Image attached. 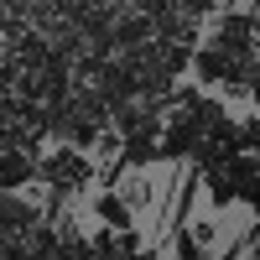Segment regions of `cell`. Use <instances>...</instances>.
Instances as JSON below:
<instances>
[{
	"label": "cell",
	"instance_id": "obj_2",
	"mask_svg": "<svg viewBox=\"0 0 260 260\" xmlns=\"http://www.w3.org/2000/svg\"><path fill=\"white\" fill-rule=\"evenodd\" d=\"M0 229H6L11 240H26L31 229H42V208L26 192H0Z\"/></svg>",
	"mask_w": 260,
	"mask_h": 260
},
{
	"label": "cell",
	"instance_id": "obj_1",
	"mask_svg": "<svg viewBox=\"0 0 260 260\" xmlns=\"http://www.w3.org/2000/svg\"><path fill=\"white\" fill-rule=\"evenodd\" d=\"M37 187V156L26 146H0V192H31Z\"/></svg>",
	"mask_w": 260,
	"mask_h": 260
},
{
	"label": "cell",
	"instance_id": "obj_6",
	"mask_svg": "<svg viewBox=\"0 0 260 260\" xmlns=\"http://www.w3.org/2000/svg\"><path fill=\"white\" fill-rule=\"evenodd\" d=\"M187 234H192V240H198L208 255H213V245H219V234H224V224H219V213H213V219H192L187 224Z\"/></svg>",
	"mask_w": 260,
	"mask_h": 260
},
{
	"label": "cell",
	"instance_id": "obj_8",
	"mask_svg": "<svg viewBox=\"0 0 260 260\" xmlns=\"http://www.w3.org/2000/svg\"><path fill=\"white\" fill-rule=\"evenodd\" d=\"M240 203H245V208H250V219H255V224H260V172H255V177H250V182H245V187H240Z\"/></svg>",
	"mask_w": 260,
	"mask_h": 260
},
{
	"label": "cell",
	"instance_id": "obj_4",
	"mask_svg": "<svg viewBox=\"0 0 260 260\" xmlns=\"http://www.w3.org/2000/svg\"><path fill=\"white\" fill-rule=\"evenodd\" d=\"M203 192H208V203H213V213H219V219H224V213H229L234 203H240V182H234L224 167L203 172Z\"/></svg>",
	"mask_w": 260,
	"mask_h": 260
},
{
	"label": "cell",
	"instance_id": "obj_5",
	"mask_svg": "<svg viewBox=\"0 0 260 260\" xmlns=\"http://www.w3.org/2000/svg\"><path fill=\"white\" fill-rule=\"evenodd\" d=\"M94 219H99L104 229H115V234L136 229V213L125 208V198H120V192H99V198H94Z\"/></svg>",
	"mask_w": 260,
	"mask_h": 260
},
{
	"label": "cell",
	"instance_id": "obj_7",
	"mask_svg": "<svg viewBox=\"0 0 260 260\" xmlns=\"http://www.w3.org/2000/svg\"><path fill=\"white\" fill-rule=\"evenodd\" d=\"M115 250H120L125 260H136V255L146 250V240H141V229H125V234H115Z\"/></svg>",
	"mask_w": 260,
	"mask_h": 260
},
{
	"label": "cell",
	"instance_id": "obj_3",
	"mask_svg": "<svg viewBox=\"0 0 260 260\" xmlns=\"http://www.w3.org/2000/svg\"><path fill=\"white\" fill-rule=\"evenodd\" d=\"M161 177H151V172H125V177L115 182V192H120V198H125V208L130 213H151V208H156V198H161Z\"/></svg>",
	"mask_w": 260,
	"mask_h": 260
}]
</instances>
